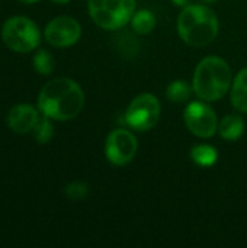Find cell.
Segmentation results:
<instances>
[{
	"instance_id": "obj_1",
	"label": "cell",
	"mask_w": 247,
	"mask_h": 248,
	"mask_svg": "<svg viewBox=\"0 0 247 248\" xmlns=\"http://www.w3.org/2000/svg\"><path fill=\"white\" fill-rule=\"evenodd\" d=\"M84 106V93L71 78L60 77L48 81L38 96V109L54 121H70Z\"/></svg>"
},
{
	"instance_id": "obj_2",
	"label": "cell",
	"mask_w": 247,
	"mask_h": 248,
	"mask_svg": "<svg viewBox=\"0 0 247 248\" xmlns=\"http://www.w3.org/2000/svg\"><path fill=\"white\" fill-rule=\"evenodd\" d=\"M178 32L185 44L205 46L218 35V17L205 4H189L179 15Z\"/></svg>"
},
{
	"instance_id": "obj_3",
	"label": "cell",
	"mask_w": 247,
	"mask_h": 248,
	"mask_svg": "<svg viewBox=\"0 0 247 248\" xmlns=\"http://www.w3.org/2000/svg\"><path fill=\"white\" fill-rule=\"evenodd\" d=\"M231 68L220 57H207L195 68L194 92L205 102L220 100L231 87Z\"/></svg>"
},
{
	"instance_id": "obj_4",
	"label": "cell",
	"mask_w": 247,
	"mask_h": 248,
	"mask_svg": "<svg viewBox=\"0 0 247 248\" xmlns=\"http://www.w3.org/2000/svg\"><path fill=\"white\" fill-rule=\"evenodd\" d=\"M135 12V0H89V13L93 22L106 31L125 26Z\"/></svg>"
},
{
	"instance_id": "obj_5",
	"label": "cell",
	"mask_w": 247,
	"mask_h": 248,
	"mask_svg": "<svg viewBox=\"0 0 247 248\" xmlns=\"http://www.w3.org/2000/svg\"><path fill=\"white\" fill-rule=\"evenodd\" d=\"M1 38L4 45L12 51L26 54L39 45L41 32L33 20L25 16H13L4 22Z\"/></svg>"
},
{
	"instance_id": "obj_6",
	"label": "cell",
	"mask_w": 247,
	"mask_h": 248,
	"mask_svg": "<svg viewBox=\"0 0 247 248\" xmlns=\"http://www.w3.org/2000/svg\"><path fill=\"white\" fill-rule=\"evenodd\" d=\"M162 115V106L159 99L151 93H143L132 99L130 103L125 121L134 129L140 132H146L156 126Z\"/></svg>"
},
{
	"instance_id": "obj_7",
	"label": "cell",
	"mask_w": 247,
	"mask_h": 248,
	"mask_svg": "<svg viewBox=\"0 0 247 248\" xmlns=\"http://www.w3.org/2000/svg\"><path fill=\"white\" fill-rule=\"evenodd\" d=\"M138 150L137 138L127 129H114L105 142V155L114 166H127Z\"/></svg>"
},
{
	"instance_id": "obj_8",
	"label": "cell",
	"mask_w": 247,
	"mask_h": 248,
	"mask_svg": "<svg viewBox=\"0 0 247 248\" xmlns=\"http://www.w3.org/2000/svg\"><path fill=\"white\" fill-rule=\"evenodd\" d=\"M186 128L199 138H211L218 129L214 110L204 102H191L183 113Z\"/></svg>"
},
{
	"instance_id": "obj_9",
	"label": "cell",
	"mask_w": 247,
	"mask_h": 248,
	"mask_svg": "<svg viewBox=\"0 0 247 248\" xmlns=\"http://www.w3.org/2000/svg\"><path fill=\"white\" fill-rule=\"evenodd\" d=\"M45 39L52 46L66 48L74 45L82 35L80 23L70 16L54 17L45 28Z\"/></svg>"
},
{
	"instance_id": "obj_10",
	"label": "cell",
	"mask_w": 247,
	"mask_h": 248,
	"mask_svg": "<svg viewBox=\"0 0 247 248\" xmlns=\"http://www.w3.org/2000/svg\"><path fill=\"white\" fill-rule=\"evenodd\" d=\"M38 119V110L32 105L20 103L10 109L7 115V125L16 134H26L33 129Z\"/></svg>"
},
{
	"instance_id": "obj_11",
	"label": "cell",
	"mask_w": 247,
	"mask_h": 248,
	"mask_svg": "<svg viewBox=\"0 0 247 248\" xmlns=\"http://www.w3.org/2000/svg\"><path fill=\"white\" fill-rule=\"evenodd\" d=\"M231 103L233 106L247 113V68H243L231 84Z\"/></svg>"
},
{
	"instance_id": "obj_12",
	"label": "cell",
	"mask_w": 247,
	"mask_h": 248,
	"mask_svg": "<svg viewBox=\"0 0 247 248\" xmlns=\"http://www.w3.org/2000/svg\"><path fill=\"white\" fill-rule=\"evenodd\" d=\"M218 132L220 137L227 141H237L245 132V122L237 115H229L220 122Z\"/></svg>"
},
{
	"instance_id": "obj_13",
	"label": "cell",
	"mask_w": 247,
	"mask_h": 248,
	"mask_svg": "<svg viewBox=\"0 0 247 248\" xmlns=\"http://www.w3.org/2000/svg\"><path fill=\"white\" fill-rule=\"evenodd\" d=\"M191 158L199 167H213L218 160V153L208 144H199L191 150Z\"/></svg>"
},
{
	"instance_id": "obj_14",
	"label": "cell",
	"mask_w": 247,
	"mask_h": 248,
	"mask_svg": "<svg viewBox=\"0 0 247 248\" xmlns=\"http://www.w3.org/2000/svg\"><path fill=\"white\" fill-rule=\"evenodd\" d=\"M131 26L137 33L147 35L154 29L156 17H154L153 12H150L147 9H141L138 12H134L132 17H131Z\"/></svg>"
},
{
	"instance_id": "obj_15",
	"label": "cell",
	"mask_w": 247,
	"mask_h": 248,
	"mask_svg": "<svg viewBox=\"0 0 247 248\" xmlns=\"http://www.w3.org/2000/svg\"><path fill=\"white\" fill-rule=\"evenodd\" d=\"M194 86H191L185 80H176L172 81L166 89V96L173 103H185L191 99Z\"/></svg>"
},
{
	"instance_id": "obj_16",
	"label": "cell",
	"mask_w": 247,
	"mask_h": 248,
	"mask_svg": "<svg viewBox=\"0 0 247 248\" xmlns=\"http://www.w3.org/2000/svg\"><path fill=\"white\" fill-rule=\"evenodd\" d=\"M54 58L52 55L47 51V49H39L35 57H33V67L35 70L42 74V76H48L52 73L54 70Z\"/></svg>"
},
{
	"instance_id": "obj_17",
	"label": "cell",
	"mask_w": 247,
	"mask_h": 248,
	"mask_svg": "<svg viewBox=\"0 0 247 248\" xmlns=\"http://www.w3.org/2000/svg\"><path fill=\"white\" fill-rule=\"evenodd\" d=\"M32 131H33L35 140H36L39 144H47V142L52 138V132H54L51 121H49V118L45 116V115H44L42 118L38 119V122H36V125L33 126Z\"/></svg>"
},
{
	"instance_id": "obj_18",
	"label": "cell",
	"mask_w": 247,
	"mask_h": 248,
	"mask_svg": "<svg viewBox=\"0 0 247 248\" xmlns=\"http://www.w3.org/2000/svg\"><path fill=\"white\" fill-rule=\"evenodd\" d=\"M87 192H89V187L83 182H73V183L67 185L66 189H64V193L71 201H82V199H84L87 196Z\"/></svg>"
},
{
	"instance_id": "obj_19",
	"label": "cell",
	"mask_w": 247,
	"mask_h": 248,
	"mask_svg": "<svg viewBox=\"0 0 247 248\" xmlns=\"http://www.w3.org/2000/svg\"><path fill=\"white\" fill-rule=\"evenodd\" d=\"M172 3L175 6H179V7H186L191 4V0H172Z\"/></svg>"
},
{
	"instance_id": "obj_20",
	"label": "cell",
	"mask_w": 247,
	"mask_h": 248,
	"mask_svg": "<svg viewBox=\"0 0 247 248\" xmlns=\"http://www.w3.org/2000/svg\"><path fill=\"white\" fill-rule=\"evenodd\" d=\"M52 1H55V3H58V4H67L70 0H52Z\"/></svg>"
},
{
	"instance_id": "obj_21",
	"label": "cell",
	"mask_w": 247,
	"mask_h": 248,
	"mask_svg": "<svg viewBox=\"0 0 247 248\" xmlns=\"http://www.w3.org/2000/svg\"><path fill=\"white\" fill-rule=\"evenodd\" d=\"M22 3H26V4H31V3H35V1H39V0H19Z\"/></svg>"
},
{
	"instance_id": "obj_22",
	"label": "cell",
	"mask_w": 247,
	"mask_h": 248,
	"mask_svg": "<svg viewBox=\"0 0 247 248\" xmlns=\"http://www.w3.org/2000/svg\"><path fill=\"white\" fill-rule=\"evenodd\" d=\"M202 3H213V1H215V0H201Z\"/></svg>"
}]
</instances>
